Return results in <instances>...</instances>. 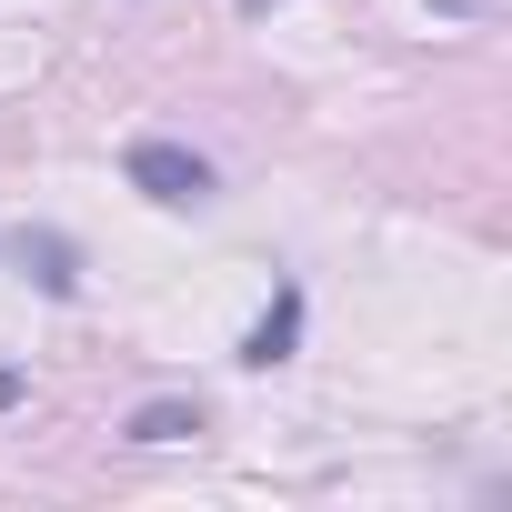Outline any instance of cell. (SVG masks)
<instances>
[{
  "label": "cell",
  "instance_id": "obj_6",
  "mask_svg": "<svg viewBox=\"0 0 512 512\" xmlns=\"http://www.w3.org/2000/svg\"><path fill=\"white\" fill-rule=\"evenodd\" d=\"M432 11H442V21H472V11H482V0H432Z\"/></svg>",
  "mask_w": 512,
  "mask_h": 512
},
{
  "label": "cell",
  "instance_id": "obj_5",
  "mask_svg": "<svg viewBox=\"0 0 512 512\" xmlns=\"http://www.w3.org/2000/svg\"><path fill=\"white\" fill-rule=\"evenodd\" d=\"M21 392H31V372H21V362H0V412H21Z\"/></svg>",
  "mask_w": 512,
  "mask_h": 512
},
{
  "label": "cell",
  "instance_id": "obj_7",
  "mask_svg": "<svg viewBox=\"0 0 512 512\" xmlns=\"http://www.w3.org/2000/svg\"><path fill=\"white\" fill-rule=\"evenodd\" d=\"M262 11H272V0H241V21H262Z\"/></svg>",
  "mask_w": 512,
  "mask_h": 512
},
{
  "label": "cell",
  "instance_id": "obj_1",
  "mask_svg": "<svg viewBox=\"0 0 512 512\" xmlns=\"http://www.w3.org/2000/svg\"><path fill=\"white\" fill-rule=\"evenodd\" d=\"M121 171H131V191L161 201V211H201V201H211V161H201L191 141H161V131H151V141L121 151Z\"/></svg>",
  "mask_w": 512,
  "mask_h": 512
},
{
  "label": "cell",
  "instance_id": "obj_4",
  "mask_svg": "<svg viewBox=\"0 0 512 512\" xmlns=\"http://www.w3.org/2000/svg\"><path fill=\"white\" fill-rule=\"evenodd\" d=\"M121 432H131V442H191V432H201V402H141Z\"/></svg>",
  "mask_w": 512,
  "mask_h": 512
},
{
  "label": "cell",
  "instance_id": "obj_2",
  "mask_svg": "<svg viewBox=\"0 0 512 512\" xmlns=\"http://www.w3.org/2000/svg\"><path fill=\"white\" fill-rule=\"evenodd\" d=\"M292 342H302V282H282L272 312L241 332V362H251V372H272V362H292Z\"/></svg>",
  "mask_w": 512,
  "mask_h": 512
},
{
  "label": "cell",
  "instance_id": "obj_3",
  "mask_svg": "<svg viewBox=\"0 0 512 512\" xmlns=\"http://www.w3.org/2000/svg\"><path fill=\"white\" fill-rule=\"evenodd\" d=\"M21 262L41 272V292H51V302H71V292H81V272H71V241H61V231H21Z\"/></svg>",
  "mask_w": 512,
  "mask_h": 512
}]
</instances>
